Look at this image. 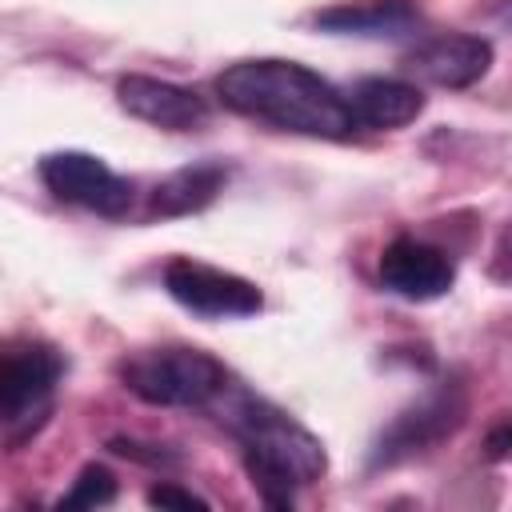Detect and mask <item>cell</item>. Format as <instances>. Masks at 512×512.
Returning <instances> with one entry per match:
<instances>
[{"label": "cell", "instance_id": "277c9868", "mask_svg": "<svg viewBox=\"0 0 512 512\" xmlns=\"http://www.w3.org/2000/svg\"><path fill=\"white\" fill-rule=\"evenodd\" d=\"M64 360L48 344H24L4 352L0 364V420H4V440L24 444L44 428L52 416L56 384H60Z\"/></svg>", "mask_w": 512, "mask_h": 512}, {"label": "cell", "instance_id": "9a60e30c", "mask_svg": "<svg viewBox=\"0 0 512 512\" xmlns=\"http://www.w3.org/2000/svg\"><path fill=\"white\" fill-rule=\"evenodd\" d=\"M148 504H156V508H208L204 496H196L188 488H176V484H156L148 492Z\"/></svg>", "mask_w": 512, "mask_h": 512}, {"label": "cell", "instance_id": "52a82bcc", "mask_svg": "<svg viewBox=\"0 0 512 512\" xmlns=\"http://www.w3.org/2000/svg\"><path fill=\"white\" fill-rule=\"evenodd\" d=\"M464 420V392L460 384H440L432 388L428 396H420L412 408H404L388 432L380 436L376 452H372V464H396V460H408L424 448H432L436 440L452 436Z\"/></svg>", "mask_w": 512, "mask_h": 512}, {"label": "cell", "instance_id": "ba28073f", "mask_svg": "<svg viewBox=\"0 0 512 512\" xmlns=\"http://www.w3.org/2000/svg\"><path fill=\"white\" fill-rule=\"evenodd\" d=\"M456 264L444 248L416 236H396L380 256V284L400 300H436L452 288Z\"/></svg>", "mask_w": 512, "mask_h": 512}, {"label": "cell", "instance_id": "7a4b0ae2", "mask_svg": "<svg viewBox=\"0 0 512 512\" xmlns=\"http://www.w3.org/2000/svg\"><path fill=\"white\" fill-rule=\"evenodd\" d=\"M228 428L244 452L252 484L276 508H288L292 492L308 488L328 468L320 436H312L300 420H292L284 408H276L260 396L240 392L228 404Z\"/></svg>", "mask_w": 512, "mask_h": 512}, {"label": "cell", "instance_id": "7c38bea8", "mask_svg": "<svg viewBox=\"0 0 512 512\" xmlns=\"http://www.w3.org/2000/svg\"><path fill=\"white\" fill-rule=\"evenodd\" d=\"M320 28L340 36H412L420 28L416 0H352L316 16Z\"/></svg>", "mask_w": 512, "mask_h": 512}, {"label": "cell", "instance_id": "6da1fadb", "mask_svg": "<svg viewBox=\"0 0 512 512\" xmlns=\"http://www.w3.org/2000/svg\"><path fill=\"white\" fill-rule=\"evenodd\" d=\"M216 96L224 108L280 132L320 140H344L356 132L348 96L296 60H240L216 76Z\"/></svg>", "mask_w": 512, "mask_h": 512}, {"label": "cell", "instance_id": "30bf717a", "mask_svg": "<svg viewBox=\"0 0 512 512\" xmlns=\"http://www.w3.org/2000/svg\"><path fill=\"white\" fill-rule=\"evenodd\" d=\"M120 108L144 124L168 128V132H192L208 120V100L196 88L156 80V76H124L116 84Z\"/></svg>", "mask_w": 512, "mask_h": 512}, {"label": "cell", "instance_id": "3957f363", "mask_svg": "<svg viewBox=\"0 0 512 512\" xmlns=\"http://www.w3.org/2000/svg\"><path fill=\"white\" fill-rule=\"evenodd\" d=\"M120 380L132 396L156 408H204L228 392V372L204 348H148L124 360Z\"/></svg>", "mask_w": 512, "mask_h": 512}, {"label": "cell", "instance_id": "8fae6325", "mask_svg": "<svg viewBox=\"0 0 512 512\" xmlns=\"http://www.w3.org/2000/svg\"><path fill=\"white\" fill-rule=\"evenodd\" d=\"M344 96L356 128H404L424 112V92L392 76H364Z\"/></svg>", "mask_w": 512, "mask_h": 512}, {"label": "cell", "instance_id": "5b68a950", "mask_svg": "<svg viewBox=\"0 0 512 512\" xmlns=\"http://www.w3.org/2000/svg\"><path fill=\"white\" fill-rule=\"evenodd\" d=\"M164 288L176 304H184L188 312L204 316V320H240V316H256L264 308V296L252 280L200 264V260H172L164 268Z\"/></svg>", "mask_w": 512, "mask_h": 512}, {"label": "cell", "instance_id": "2e32d148", "mask_svg": "<svg viewBox=\"0 0 512 512\" xmlns=\"http://www.w3.org/2000/svg\"><path fill=\"white\" fill-rule=\"evenodd\" d=\"M504 456H512V416L488 432V460H504Z\"/></svg>", "mask_w": 512, "mask_h": 512}, {"label": "cell", "instance_id": "5bb4252c", "mask_svg": "<svg viewBox=\"0 0 512 512\" xmlns=\"http://www.w3.org/2000/svg\"><path fill=\"white\" fill-rule=\"evenodd\" d=\"M112 500H116V480H112V472L100 468V464H88V468L76 476L72 492H68L60 504H68V508H100V504H112Z\"/></svg>", "mask_w": 512, "mask_h": 512}, {"label": "cell", "instance_id": "4fadbf2b", "mask_svg": "<svg viewBox=\"0 0 512 512\" xmlns=\"http://www.w3.org/2000/svg\"><path fill=\"white\" fill-rule=\"evenodd\" d=\"M224 184V168L220 164H192V168H180L172 176H164L152 192V212L160 216H188V212H200L204 204H212V196L220 192Z\"/></svg>", "mask_w": 512, "mask_h": 512}, {"label": "cell", "instance_id": "9c48e42d", "mask_svg": "<svg viewBox=\"0 0 512 512\" xmlns=\"http://www.w3.org/2000/svg\"><path fill=\"white\" fill-rule=\"evenodd\" d=\"M404 68L436 88H468L492 68V44L472 32L428 36L404 56Z\"/></svg>", "mask_w": 512, "mask_h": 512}, {"label": "cell", "instance_id": "8992f818", "mask_svg": "<svg viewBox=\"0 0 512 512\" xmlns=\"http://www.w3.org/2000/svg\"><path fill=\"white\" fill-rule=\"evenodd\" d=\"M40 180L56 200L100 216H124L132 208V180L112 172L92 152H48L40 160Z\"/></svg>", "mask_w": 512, "mask_h": 512}]
</instances>
